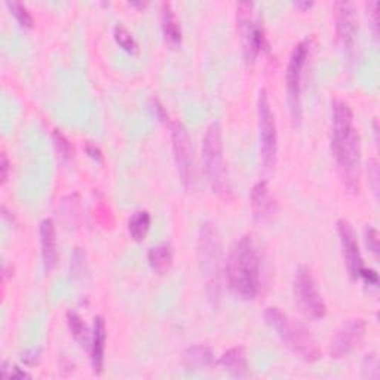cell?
<instances>
[{
	"label": "cell",
	"mask_w": 380,
	"mask_h": 380,
	"mask_svg": "<svg viewBox=\"0 0 380 380\" xmlns=\"http://www.w3.org/2000/svg\"><path fill=\"white\" fill-rule=\"evenodd\" d=\"M331 153L339 176L351 194H358L361 176V145L350 104L335 100L331 104Z\"/></svg>",
	"instance_id": "obj_1"
},
{
	"label": "cell",
	"mask_w": 380,
	"mask_h": 380,
	"mask_svg": "<svg viewBox=\"0 0 380 380\" xmlns=\"http://www.w3.org/2000/svg\"><path fill=\"white\" fill-rule=\"evenodd\" d=\"M226 279L233 294L252 300L262 287V257L251 235H244L229 251L226 260Z\"/></svg>",
	"instance_id": "obj_2"
},
{
	"label": "cell",
	"mask_w": 380,
	"mask_h": 380,
	"mask_svg": "<svg viewBox=\"0 0 380 380\" xmlns=\"http://www.w3.org/2000/svg\"><path fill=\"white\" fill-rule=\"evenodd\" d=\"M264 320L278 337L287 345L290 350L308 362H313L321 358V350L318 342L313 337L312 331L302 323L291 320L281 309L271 306L264 311Z\"/></svg>",
	"instance_id": "obj_3"
},
{
	"label": "cell",
	"mask_w": 380,
	"mask_h": 380,
	"mask_svg": "<svg viewBox=\"0 0 380 380\" xmlns=\"http://www.w3.org/2000/svg\"><path fill=\"white\" fill-rule=\"evenodd\" d=\"M198 257L201 272H203L205 284L210 298L217 300L220 293V267H221V245L217 229L211 223H205L199 230Z\"/></svg>",
	"instance_id": "obj_4"
},
{
	"label": "cell",
	"mask_w": 380,
	"mask_h": 380,
	"mask_svg": "<svg viewBox=\"0 0 380 380\" xmlns=\"http://www.w3.org/2000/svg\"><path fill=\"white\" fill-rule=\"evenodd\" d=\"M202 160L205 174L210 181L213 192H223L226 187V165L223 155V138L221 128L217 122L211 123L203 135Z\"/></svg>",
	"instance_id": "obj_5"
},
{
	"label": "cell",
	"mask_w": 380,
	"mask_h": 380,
	"mask_svg": "<svg viewBox=\"0 0 380 380\" xmlns=\"http://www.w3.org/2000/svg\"><path fill=\"white\" fill-rule=\"evenodd\" d=\"M293 293L296 305L308 320L315 321L324 318L327 306L308 266L297 267L293 281Z\"/></svg>",
	"instance_id": "obj_6"
},
{
	"label": "cell",
	"mask_w": 380,
	"mask_h": 380,
	"mask_svg": "<svg viewBox=\"0 0 380 380\" xmlns=\"http://www.w3.org/2000/svg\"><path fill=\"white\" fill-rule=\"evenodd\" d=\"M257 121H259V138L262 162L266 169H272L276 164L278 153V133L275 115L272 112L266 89L259 91L257 99Z\"/></svg>",
	"instance_id": "obj_7"
},
{
	"label": "cell",
	"mask_w": 380,
	"mask_h": 380,
	"mask_svg": "<svg viewBox=\"0 0 380 380\" xmlns=\"http://www.w3.org/2000/svg\"><path fill=\"white\" fill-rule=\"evenodd\" d=\"M309 55V42L303 40L294 46L290 55L287 73H285V84H287V99L291 110V115L296 122L302 118V81H303V69Z\"/></svg>",
	"instance_id": "obj_8"
},
{
	"label": "cell",
	"mask_w": 380,
	"mask_h": 380,
	"mask_svg": "<svg viewBox=\"0 0 380 380\" xmlns=\"http://www.w3.org/2000/svg\"><path fill=\"white\" fill-rule=\"evenodd\" d=\"M255 5L244 2L238 5V28L242 43L244 58L247 62H255L266 45L263 28L259 23L251 18V12Z\"/></svg>",
	"instance_id": "obj_9"
},
{
	"label": "cell",
	"mask_w": 380,
	"mask_h": 380,
	"mask_svg": "<svg viewBox=\"0 0 380 380\" xmlns=\"http://www.w3.org/2000/svg\"><path fill=\"white\" fill-rule=\"evenodd\" d=\"M171 140H172L174 161H176L181 183L186 189H192L195 180L194 150H192V141H190V137L183 123L180 122L171 123Z\"/></svg>",
	"instance_id": "obj_10"
},
{
	"label": "cell",
	"mask_w": 380,
	"mask_h": 380,
	"mask_svg": "<svg viewBox=\"0 0 380 380\" xmlns=\"http://www.w3.org/2000/svg\"><path fill=\"white\" fill-rule=\"evenodd\" d=\"M364 332H366V323L361 318L346 321L335 335L330 345V355L335 359H342L350 355L355 347L361 343Z\"/></svg>",
	"instance_id": "obj_11"
},
{
	"label": "cell",
	"mask_w": 380,
	"mask_h": 380,
	"mask_svg": "<svg viewBox=\"0 0 380 380\" xmlns=\"http://www.w3.org/2000/svg\"><path fill=\"white\" fill-rule=\"evenodd\" d=\"M337 233H339V240H340L347 272H350L352 279H359V275L366 266H364V260L361 256L357 233L350 221L345 218H340L337 221Z\"/></svg>",
	"instance_id": "obj_12"
},
{
	"label": "cell",
	"mask_w": 380,
	"mask_h": 380,
	"mask_svg": "<svg viewBox=\"0 0 380 380\" xmlns=\"http://www.w3.org/2000/svg\"><path fill=\"white\" fill-rule=\"evenodd\" d=\"M336 9V39L346 57H352L357 38L355 9L347 2H337Z\"/></svg>",
	"instance_id": "obj_13"
},
{
	"label": "cell",
	"mask_w": 380,
	"mask_h": 380,
	"mask_svg": "<svg viewBox=\"0 0 380 380\" xmlns=\"http://www.w3.org/2000/svg\"><path fill=\"white\" fill-rule=\"evenodd\" d=\"M250 203L252 216L257 221L271 220L278 211L276 201L271 195V190H269L266 181H259L251 189Z\"/></svg>",
	"instance_id": "obj_14"
},
{
	"label": "cell",
	"mask_w": 380,
	"mask_h": 380,
	"mask_svg": "<svg viewBox=\"0 0 380 380\" xmlns=\"http://www.w3.org/2000/svg\"><path fill=\"white\" fill-rule=\"evenodd\" d=\"M39 235H40V252H42L43 264H45V271L51 272L58 257L57 233H55L54 221L51 218H45L40 221Z\"/></svg>",
	"instance_id": "obj_15"
},
{
	"label": "cell",
	"mask_w": 380,
	"mask_h": 380,
	"mask_svg": "<svg viewBox=\"0 0 380 380\" xmlns=\"http://www.w3.org/2000/svg\"><path fill=\"white\" fill-rule=\"evenodd\" d=\"M106 339H107V328L103 316H97L94 320L91 343H89V354H91V366L95 374H101L104 366V350H106Z\"/></svg>",
	"instance_id": "obj_16"
},
{
	"label": "cell",
	"mask_w": 380,
	"mask_h": 380,
	"mask_svg": "<svg viewBox=\"0 0 380 380\" xmlns=\"http://www.w3.org/2000/svg\"><path fill=\"white\" fill-rule=\"evenodd\" d=\"M220 364L223 366L230 374L236 377H244L248 373V362L244 347L238 346L232 347L228 352L220 357Z\"/></svg>",
	"instance_id": "obj_17"
},
{
	"label": "cell",
	"mask_w": 380,
	"mask_h": 380,
	"mask_svg": "<svg viewBox=\"0 0 380 380\" xmlns=\"http://www.w3.org/2000/svg\"><path fill=\"white\" fill-rule=\"evenodd\" d=\"M161 26H162V33L165 36V40L172 46L180 45L181 28L177 21L176 13H174L169 4H162L161 6Z\"/></svg>",
	"instance_id": "obj_18"
},
{
	"label": "cell",
	"mask_w": 380,
	"mask_h": 380,
	"mask_svg": "<svg viewBox=\"0 0 380 380\" xmlns=\"http://www.w3.org/2000/svg\"><path fill=\"white\" fill-rule=\"evenodd\" d=\"M147 262L152 271L157 275H165L172 264V250L168 244L152 247L147 252Z\"/></svg>",
	"instance_id": "obj_19"
},
{
	"label": "cell",
	"mask_w": 380,
	"mask_h": 380,
	"mask_svg": "<svg viewBox=\"0 0 380 380\" xmlns=\"http://www.w3.org/2000/svg\"><path fill=\"white\" fill-rule=\"evenodd\" d=\"M184 364L189 370H199L214 364V354L207 346H192L184 354Z\"/></svg>",
	"instance_id": "obj_20"
},
{
	"label": "cell",
	"mask_w": 380,
	"mask_h": 380,
	"mask_svg": "<svg viewBox=\"0 0 380 380\" xmlns=\"http://www.w3.org/2000/svg\"><path fill=\"white\" fill-rule=\"evenodd\" d=\"M150 221L152 218L149 211H137L131 216L128 221V232L135 242H141L145 240L150 229Z\"/></svg>",
	"instance_id": "obj_21"
},
{
	"label": "cell",
	"mask_w": 380,
	"mask_h": 380,
	"mask_svg": "<svg viewBox=\"0 0 380 380\" xmlns=\"http://www.w3.org/2000/svg\"><path fill=\"white\" fill-rule=\"evenodd\" d=\"M67 324H69L70 332L77 343H81V346L91 343L89 331H88L84 320L81 318V315L76 313V312H69L67 313Z\"/></svg>",
	"instance_id": "obj_22"
},
{
	"label": "cell",
	"mask_w": 380,
	"mask_h": 380,
	"mask_svg": "<svg viewBox=\"0 0 380 380\" xmlns=\"http://www.w3.org/2000/svg\"><path fill=\"white\" fill-rule=\"evenodd\" d=\"M52 138H54V146H55V150L58 153L60 160L62 162L70 161L72 156H73V146H72L70 140L65 134H62L60 130L54 131Z\"/></svg>",
	"instance_id": "obj_23"
},
{
	"label": "cell",
	"mask_w": 380,
	"mask_h": 380,
	"mask_svg": "<svg viewBox=\"0 0 380 380\" xmlns=\"http://www.w3.org/2000/svg\"><path fill=\"white\" fill-rule=\"evenodd\" d=\"M113 36H115L116 43L122 48L123 51H126L128 54L137 52V42L134 40L133 35L125 27L116 26L113 30Z\"/></svg>",
	"instance_id": "obj_24"
},
{
	"label": "cell",
	"mask_w": 380,
	"mask_h": 380,
	"mask_svg": "<svg viewBox=\"0 0 380 380\" xmlns=\"http://www.w3.org/2000/svg\"><path fill=\"white\" fill-rule=\"evenodd\" d=\"M6 6L9 8V11L12 12V15L15 17V20H17L20 23L21 27H26V28H30L33 27V17H31L30 11L20 2H8Z\"/></svg>",
	"instance_id": "obj_25"
},
{
	"label": "cell",
	"mask_w": 380,
	"mask_h": 380,
	"mask_svg": "<svg viewBox=\"0 0 380 380\" xmlns=\"http://www.w3.org/2000/svg\"><path fill=\"white\" fill-rule=\"evenodd\" d=\"M364 240H366L367 248L370 250L371 255L377 257L380 251V242H379V233L373 226H367L364 229Z\"/></svg>",
	"instance_id": "obj_26"
},
{
	"label": "cell",
	"mask_w": 380,
	"mask_h": 380,
	"mask_svg": "<svg viewBox=\"0 0 380 380\" xmlns=\"http://www.w3.org/2000/svg\"><path fill=\"white\" fill-rule=\"evenodd\" d=\"M362 374H364V377L377 379V376H379V370H377V358H376L374 355H367L366 359H364Z\"/></svg>",
	"instance_id": "obj_27"
},
{
	"label": "cell",
	"mask_w": 380,
	"mask_h": 380,
	"mask_svg": "<svg viewBox=\"0 0 380 380\" xmlns=\"http://www.w3.org/2000/svg\"><path fill=\"white\" fill-rule=\"evenodd\" d=\"M379 176H380V174H379V164H377V161L376 160L369 161V183H370V186L373 189V192H374L376 198L379 195Z\"/></svg>",
	"instance_id": "obj_28"
},
{
	"label": "cell",
	"mask_w": 380,
	"mask_h": 380,
	"mask_svg": "<svg viewBox=\"0 0 380 380\" xmlns=\"http://www.w3.org/2000/svg\"><path fill=\"white\" fill-rule=\"evenodd\" d=\"M377 9H379V4L377 2H370L367 5V12H369V18L371 20V26H373V30H374V35L377 38L379 35V18H377Z\"/></svg>",
	"instance_id": "obj_29"
},
{
	"label": "cell",
	"mask_w": 380,
	"mask_h": 380,
	"mask_svg": "<svg viewBox=\"0 0 380 380\" xmlns=\"http://www.w3.org/2000/svg\"><path fill=\"white\" fill-rule=\"evenodd\" d=\"M359 278L364 279V282L369 284V285H374V287L379 284V276H377V274H376L374 271H371V269H367V267H364V271L361 272Z\"/></svg>",
	"instance_id": "obj_30"
},
{
	"label": "cell",
	"mask_w": 380,
	"mask_h": 380,
	"mask_svg": "<svg viewBox=\"0 0 380 380\" xmlns=\"http://www.w3.org/2000/svg\"><path fill=\"white\" fill-rule=\"evenodd\" d=\"M40 358V351L39 350H31V351H27L23 354L21 359L23 362H26L27 366H35V364H38Z\"/></svg>",
	"instance_id": "obj_31"
},
{
	"label": "cell",
	"mask_w": 380,
	"mask_h": 380,
	"mask_svg": "<svg viewBox=\"0 0 380 380\" xmlns=\"http://www.w3.org/2000/svg\"><path fill=\"white\" fill-rule=\"evenodd\" d=\"M9 161H8V156L6 153H2V160H0V169H2V184H5L8 181V177H9Z\"/></svg>",
	"instance_id": "obj_32"
},
{
	"label": "cell",
	"mask_w": 380,
	"mask_h": 380,
	"mask_svg": "<svg viewBox=\"0 0 380 380\" xmlns=\"http://www.w3.org/2000/svg\"><path fill=\"white\" fill-rule=\"evenodd\" d=\"M85 149H86V153L92 157V160L94 161H101L103 160V156H101V150L97 147V146H95V145H91V142H86V146H85Z\"/></svg>",
	"instance_id": "obj_33"
},
{
	"label": "cell",
	"mask_w": 380,
	"mask_h": 380,
	"mask_svg": "<svg viewBox=\"0 0 380 380\" xmlns=\"http://www.w3.org/2000/svg\"><path fill=\"white\" fill-rule=\"evenodd\" d=\"M8 377H12V379H24V377H28V374L26 371H21L18 367H11V374Z\"/></svg>",
	"instance_id": "obj_34"
},
{
	"label": "cell",
	"mask_w": 380,
	"mask_h": 380,
	"mask_svg": "<svg viewBox=\"0 0 380 380\" xmlns=\"http://www.w3.org/2000/svg\"><path fill=\"white\" fill-rule=\"evenodd\" d=\"M313 4L312 2H296L294 4V6L296 8H298V9H302V11H305V9H309L311 6H312Z\"/></svg>",
	"instance_id": "obj_35"
}]
</instances>
